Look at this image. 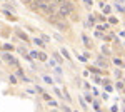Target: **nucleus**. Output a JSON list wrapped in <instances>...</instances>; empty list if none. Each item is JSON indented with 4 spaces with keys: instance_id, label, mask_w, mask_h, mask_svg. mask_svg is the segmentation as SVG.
I'll return each mask as SVG.
<instances>
[{
    "instance_id": "f257e3e1",
    "label": "nucleus",
    "mask_w": 125,
    "mask_h": 112,
    "mask_svg": "<svg viewBox=\"0 0 125 112\" xmlns=\"http://www.w3.org/2000/svg\"><path fill=\"white\" fill-rule=\"evenodd\" d=\"M2 59H3V60H5V62H7L9 65L19 67V62H17V59H15L13 55H10V54H7V52H5V54H2Z\"/></svg>"
},
{
    "instance_id": "f03ea898",
    "label": "nucleus",
    "mask_w": 125,
    "mask_h": 112,
    "mask_svg": "<svg viewBox=\"0 0 125 112\" xmlns=\"http://www.w3.org/2000/svg\"><path fill=\"white\" fill-rule=\"evenodd\" d=\"M15 75H17V79H20L22 82H30L29 77H25V72L20 69V67H17V72H15Z\"/></svg>"
},
{
    "instance_id": "7ed1b4c3",
    "label": "nucleus",
    "mask_w": 125,
    "mask_h": 112,
    "mask_svg": "<svg viewBox=\"0 0 125 112\" xmlns=\"http://www.w3.org/2000/svg\"><path fill=\"white\" fill-rule=\"evenodd\" d=\"M83 100H85V104H92V102H94L92 94H90V92H85V95H83Z\"/></svg>"
},
{
    "instance_id": "20e7f679",
    "label": "nucleus",
    "mask_w": 125,
    "mask_h": 112,
    "mask_svg": "<svg viewBox=\"0 0 125 112\" xmlns=\"http://www.w3.org/2000/svg\"><path fill=\"white\" fill-rule=\"evenodd\" d=\"M47 105H48V107H53V109H58V105H60V104H58L55 99H52V100H48V102H47Z\"/></svg>"
},
{
    "instance_id": "39448f33",
    "label": "nucleus",
    "mask_w": 125,
    "mask_h": 112,
    "mask_svg": "<svg viewBox=\"0 0 125 112\" xmlns=\"http://www.w3.org/2000/svg\"><path fill=\"white\" fill-rule=\"evenodd\" d=\"M115 77H117V80H122V79H124V70H122V69H117Z\"/></svg>"
},
{
    "instance_id": "423d86ee",
    "label": "nucleus",
    "mask_w": 125,
    "mask_h": 112,
    "mask_svg": "<svg viewBox=\"0 0 125 112\" xmlns=\"http://www.w3.org/2000/svg\"><path fill=\"white\" fill-rule=\"evenodd\" d=\"M115 89H117V90H118L120 94H122V92H124V82H122V80H117V84H115Z\"/></svg>"
},
{
    "instance_id": "0eeeda50",
    "label": "nucleus",
    "mask_w": 125,
    "mask_h": 112,
    "mask_svg": "<svg viewBox=\"0 0 125 112\" xmlns=\"http://www.w3.org/2000/svg\"><path fill=\"white\" fill-rule=\"evenodd\" d=\"M40 97H42V100H45V102H48V100H52V95L48 92H43V94H40Z\"/></svg>"
},
{
    "instance_id": "6e6552de",
    "label": "nucleus",
    "mask_w": 125,
    "mask_h": 112,
    "mask_svg": "<svg viewBox=\"0 0 125 112\" xmlns=\"http://www.w3.org/2000/svg\"><path fill=\"white\" fill-rule=\"evenodd\" d=\"M114 64H115L117 67H120V69H122V65H124V60H122L120 57H115V59H114Z\"/></svg>"
},
{
    "instance_id": "1a4fd4ad",
    "label": "nucleus",
    "mask_w": 125,
    "mask_h": 112,
    "mask_svg": "<svg viewBox=\"0 0 125 112\" xmlns=\"http://www.w3.org/2000/svg\"><path fill=\"white\" fill-rule=\"evenodd\" d=\"M45 92V89H43V87H42V85H35V94H43Z\"/></svg>"
},
{
    "instance_id": "9d476101",
    "label": "nucleus",
    "mask_w": 125,
    "mask_h": 112,
    "mask_svg": "<svg viewBox=\"0 0 125 112\" xmlns=\"http://www.w3.org/2000/svg\"><path fill=\"white\" fill-rule=\"evenodd\" d=\"M42 77H43V80H45L48 85H53V80H52V77H48V75H42Z\"/></svg>"
},
{
    "instance_id": "9b49d317",
    "label": "nucleus",
    "mask_w": 125,
    "mask_h": 112,
    "mask_svg": "<svg viewBox=\"0 0 125 112\" xmlns=\"http://www.w3.org/2000/svg\"><path fill=\"white\" fill-rule=\"evenodd\" d=\"M53 94L57 95L58 99H63V97H62V90H60V89H57V87H53Z\"/></svg>"
},
{
    "instance_id": "f8f14e48",
    "label": "nucleus",
    "mask_w": 125,
    "mask_h": 112,
    "mask_svg": "<svg viewBox=\"0 0 125 112\" xmlns=\"http://www.w3.org/2000/svg\"><path fill=\"white\" fill-rule=\"evenodd\" d=\"M37 59H40L42 62H45V60H47V55H45L43 52H40V54H37Z\"/></svg>"
},
{
    "instance_id": "ddd939ff",
    "label": "nucleus",
    "mask_w": 125,
    "mask_h": 112,
    "mask_svg": "<svg viewBox=\"0 0 125 112\" xmlns=\"http://www.w3.org/2000/svg\"><path fill=\"white\" fill-rule=\"evenodd\" d=\"M78 104H80V107H82V109H87V104H85V100H83L82 97H78Z\"/></svg>"
},
{
    "instance_id": "4468645a",
    "label": "nucleus",
    "mask_w": 125,
    "mask_h": 112,
    "mask_svg": "<svg viewBox=\"0 0 125 112\" xmlns=\"http://www.w3.org/2000/svg\"><path fill=\"white\" fill-rule=\"evenodd\" d=\"M114 90H115V89H114V87H112L110 84H107V85H105V94H108V92H114Z\"/></svg>"
},
{
    "instance_id": "2eb2a0df",
    "label": "nucleus",
    "mask_w": 125,
    "mask_h": 112,
    "mask_svg": "<svg viewBox=\"0 0 125 112\" xmlns=\"http://www.w3.org/2000/svg\"><path fill=\"white\" fill-rule=\"evenodd\" d=\"M58 107H60V109H62L63 112H72V109H70L68 105H65V104H63V105H58Z\"/></svg>"
},
{
    "instance_id": "dca6fc26",
    "label": "nucleus",
    "mask_w": 125,
    "mask_h": 112,
    "mask_svg": "<svg viewBox=\"0 0 125 112\" xmlns=\"http://www.w3.org/2000/svg\"><path fill=\"white\" fill-rule=\"evenodd\" d=\"M9 80H10V82H12V84H17V82H19V80H17V77H15V75H13V74H10Z\"/></svg>"
},
{
    "instance_id": "f3484780",
    "label": "nucleus",
    "mask_w": 125,
    "mask_h": 112,
    "mask_svg": "<svg viewBox=\"0 0 125 112\" xmlns=\"http://www.w3.org/2000/svg\"><path fill=\"white\" fill-rule=\"evenodd\" d=\"M110 112H118V105H117V104H114V105L110 107Z\"/></svg>"
},
{
    "instance_id": "a211bd4d",
    "label": "nucleus",
    "mask_w": 125,
    "mask_h": 112,
    "mask_svg": "<svg viewBox=\"0 0 125 112\" xmlns=\"http://www.w3.org/2000/svg\"><path fill=\"white\" fill-rule=\"evenodd\" d=\"M83 87H85V90H90V89H92V87H90V84H88V82H85V84H83Z\"/></svg>"
},
{
    "instance_id": "6ab92c4d",
    "label": "nucleus",
    "mask_w": 125,
    "mask_h": 112,
    "mask_svg": "<svg viewBox=\"0 0 125 112\" xmlns=\"http://www.w3.org/2000/svg\"><path fill=\"white\" fill-rule=\"evenodd\" d=\"M92 92H94V95H95V97H98V95H100V92H98L97 89H92Z\"/></svg>"
},
{
    "instance_id": "aec40b11",
    "label": "nucleus",
    "mask_w": 125,
    "mask_h": 112,
    "mask_svg": "<svg viewBox=\"0 0 125 112\" xmlns=\"http://www.w3.org/2000/svg\"><path fill=\"white\" fill-rule=\"evenodd\" d=\"M107 99H108V94L104 92V94H102V100H107Z\"/></svg>"
},
{
    "instance_id": "412c9836",
    "label": "nucleus",
    "mask_w": 125,
    "mask_h": 112,
    "mask_svg": "<svg viewBox=\"0 0 125 112\" xmlns=\"http://www.w3.org/2000/svg\"><path fill=\"white\" fill-rule=\"evenodd\" d=\"M22 2H23V3H27V5H30V3H32V0H22Z\"/></svg>"
},
{
    "instance_id": "4be33fe9",
    "label": "nucleus",
    "mask_w": 125,
    "mask_h": 112,
    "mask_svg": "<svg viewBox=\"0 0 125 112\" xmlns=\"http://www.w3.org/2000/svg\"><path fill=\"white\" fill-rule=\"evenodd\" d=\"M85 3L88 5V7H90V5H92V0H85Z\"/></svg>"
}]
</instances>
